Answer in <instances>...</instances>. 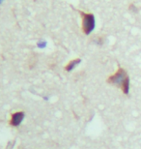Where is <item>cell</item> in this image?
Masks as SVG:
<instances>
[{
    "instance_id": "6da1fadb",
    "label": "cell",
    "mask_w": 141,
    "mask_h": 149,
    "mask_svg": "<svg viewBox=\"0 0 141 149\" xmlns=\"http://www.w3.org/2000/svg\"><path fill=\"white\" fill-rule=\"evenodd\" d=\"M128 79H130V77H128L127 71H126L124 68L119 67L115 73L108 77V79H106V81H107V83L116 86V87L122 88V86L124 85V83L126 81H128Z\"/></svg>"
},
{
    "instance_id": "7a4b0ae2",
    "label": "cell",
    "mask_w": 141,
    "mask_h": 149,
    "mask_svg": "<svg viewBox=\"0 0 141 149\" xmlns=\"http://www.w3.org/2000/svg\"><path fill=\"white\" fill-rule=\"evenodd\" d=\"M79 14L82 19V24H81L82 32L85 35L91 34L96 25L95 16L92 13H86V12H82V11H79Z\"/></svg>"
},
{
    "instance_id": "3957f363",
    "label": "cell",
    "mask_w": 141,
    "mask_h": 149,
    "mask_svg": "<svg viewBox=\"0 0 141 149\" xmlns=\"http://www.w3.org/2000/svg\"><path fill=\"white\" fill-rule=\"evenodd\" d=\"M25 117V112L23 111H17L13 112L9 119V125L13 128L19 127V125L22 123L23 119Z\"/></svg>"
},
{
    "instance_id": "277c9868",
    "label": "cell",
    "mask_w": 141,
    "mask_h": 149,
    "mask_svg": "<svg viewBox=\"0 0 141 149\" xmlns=\"http://www.w3.org/2000/svg\"><path fill=\"white\" fill-rule=\"evenodd\" d=\"M80 62H81V59L80 58H74L73 60L69 61L68 64H66V66L64 67V70L66 72H72V71H73Z\"/></svg>"
},
{
    "instance_id": "5b68a950",
    "label": "cell",
    "mask_w": 141,
    "mask_h": 149,
    "mask_svg": "<svg viewBox=\"0 0 141 149\" xmlns=\"http://www.w3.org/2000/svg\"><path fill=\"white\" fill-rule=\"evenodd\" d=\"M19 149H23V147H22V146H20V147H19Z\"/></svg>"
}]
</instances>
